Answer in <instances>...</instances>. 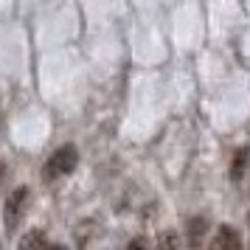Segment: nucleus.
Wrapping results in <instances>:
<instances>
[{
	"instance_id": "obj_1",
	"label": "nucleus",
	"mask_w": 250,
	"mask_h": 250,
	"mask_svg": "<svg viewBox=\"0 0 250 250\" xmlns=\"http://www.w3.org/2000/svg\"><path fill=\"white\" fill-rule=\"evenodd\" d=\"M28 186H17L12 194H9V200H6V208H3V222H6V230L9 233H17V228L23 225L25 219V211H28Z\"/></svg>"
},
{
	"instance_id": "obj_2",
	"label": "nucleus",
	"mask_w": 250,
	"mask_h": 250,
	"mask_svg": "<svg viewBox=\"0 0 250 250\" xmlns=\"http://www.w3.org/2000/svg\"><path fill=\"white\" fill-rule=\"evenodd\" d=\"M76 163H79V149L73 146V144H65V146H59L51 158H48V177H65L70 171L76 169Z\"/></svg>"
},
{
	"instance_id": "obj_3",
	"label": "nucleus",
	"mask_w": 250,
	"mask_h": 250,
	"mask_svg": "<svg viewBox=\"0 0 250 250\" xmlns=\"http://www.w3.org/2000/svg\"><path fill=\"white\" fill-rule=\"evenodd\" d=\"M211 250H242V236L236 228L230 225H219L211 242Z\"/></svg>"
},
{
	"instance_id": "obj_4",
	"label": "nucleus",
	"mask_w": 250,
	"mask_h": 250,
	"mask_svg": "<svg viewBox=\"0 0 250 250\" xmlns=\"http://www.w3.org/2000/svg\"><path fill=\"white\" fill-rule=\"evenodd\" d=\"M248 155H250V149L248 146H242L236 149V155H233V163H230V180H242V174H245V169H248Z\"/></svg>"
},
{
	"instance_id": "obj_5",
	"label": "nucleus",
	"mask_w": 250,
	"mask_h": 250,
	"mask_svg": "<svg viewBox=\"0 0 250 250\" xmlns=\"http://www.w3.org/2000/svg\"><path fill=\"white\" fill-rule=\"evenodd\" d=\"M20 250H45V236H42L40 230L25 233L23 242H20Z\"/></svg>"
},
{
	"instance_id": "obj_6",
	"label": "nucleus",
	"mask_w": 250,
	"mask_h": 250,
	"mask_svg": "<svg viewBox=\"0 0 250 250\" xmlns=\"http://www.w3.org/2000/svg\"><path fill=\"white\" fill-rule=\"evenodd\" d=\"M174 242H177V239H174V233H166V236L160 239V248L158 250H174Z\"/></svg>"
},
{
	"instance_id": "obj_7",
	"label": "nucleus",
	"mask_w": 250,
	"mask_h": 250,
	"mask_svg": "<svg viewBox=\"0 0 250 250\" xmlns=\"http://www.w3.org/2000/svg\"><path fill=\"white\" fill-rule=\"evenodd\" d=\"M126 250H146V239H144V236L132 239V242H129V248H126Z\"/></svg>"
},
{
	"instance_id": "obj_8",
	"label": "nucleus",
	"mask_w": 250,
	"mask_h": 250,
	"mask_svg": "<svg viewBox=\"0 0 250 250\" xmlns=\"http://www.w3.org/2000/svg\"><path fill=\"white\" fill-rule=\"evenodd\" d=\"M45 250H68L65 245H51V248H45Z\"/></svg>"
},
{
	"instance_id": "obj_9",
	"label": "nucleus",
	"mask_w": 250,
	"mask_h": 250,
	"mask_svg": "<svg viewBox=\"0 0 250 250\" xmlns=\"http://www.w3.org/2000/svg\"><path fill=\"white\" fill-rule=\"evenodd\" d=\"M248 225H250V214H248Z\"/></svg>"
}]
</instances>
